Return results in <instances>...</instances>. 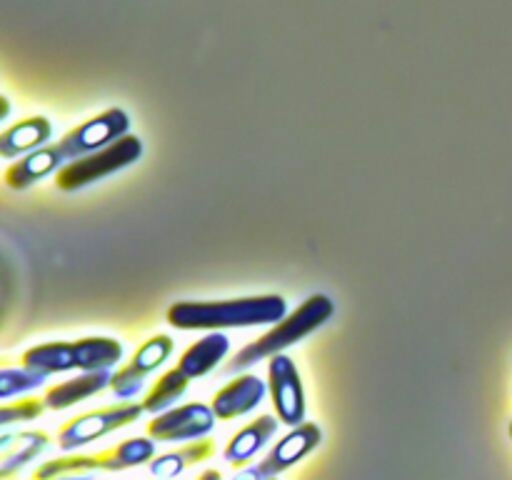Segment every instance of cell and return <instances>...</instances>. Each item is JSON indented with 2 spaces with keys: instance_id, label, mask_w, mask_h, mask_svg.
I'll list each match as a JSON object with an SVG mask.
<instances>
[{
  "instance_id": "1",
  "label": "cell",
  "mask_w": 512,
  "mask_h": 480,
  "mask_svg": "<svg viewBox=\"0 0 512 480\" xmlns=\"http://www.w3.org/2000/svg\"><path fill=\"white\" fill-rule=\"evenodd\" d=\"M288 315L283 295H250L233 300H183L168 308V323L178 330L253 328L280 323Z\"/></svg>"
},
{
  "instance_id": "2",
  "label": "cell",
  "mask_w": 512,
  "mask_h": 480,
  "mask_svg": "<svg viewBox=\"0 0 512 480\" xmlns=\"http://www.w3.org/2000/svg\"><path fill=\"white\" fill-rule=\"evenodd\" d=\"M333 310L335 305L328 295H310L303 305H298L293 313H288L280 323H275L268 333L255 338L253 343H248L245 348H240L238 355L225 365V373H240L243 368H250V365L260 363V360L283 353L285 348L295 345L298 340L308 338V335L315 333L320 325L328 323V320L333 318Z\"/></svg>"
},
{
  "instance_id": "3",
  "label": "cell",
  "mask_w": 512,
  "mask_h": 480,
  "mask_svg": "<svg viewBox=\"0 0 512 480\" xmlns=\"http://www.w3.org/2000/svg\"><path fill=\"white\" fill-rule=\"evenodd\" d=\"M123 358V345L115 338L93 335V338L70 340V343H45L28 348L23 353V368L40 370L45 375L65 373V370H110Z\"/></svg>"
},
{
  "instance_id": "4",
  "label": "cell",
  "mask_w": 512,
  "mask_h": 480,
  "mask_svg": "<svg viewBox=\"0 0 512 480\" xmlns=\"http://www.w3.org/2000/svg\"><path fill=\"white\" fill-rule=\"evenodd\" d=\"M155 458L153 438H128L108 450L90 455H68V458L45 460L33 473V480H58L63 475H80L90 470H128L150 463Z\"/></svg>"
},
{
  "instance_id": "5",
  "label": "cell",
  "mask_w": 512,
  "mask_h": 480,
  "mask_svg": "<svg viewBox=\"0 0 512 480\" xmlns=\"http://www.w3.org/2000/svg\"><path fill=\"white\" fill-rule=\"evenodd\" d=\"M143 155V140L135 135H123L120 140L110 143L108 148L98 150V153L83 155L78 160H70L68 165L55 173V188L63 193H73V190L85 188V185L95 183V180L113 175L118 170L128 168L135 160Z\"/></svg>"
},
{
  "instance_id": "6",
  "label": "cell",
  "mask_w": 512,
  "mask_h": 480,
  "mask_svg": "<svg viewBox=\"0 0 512 480\" xmlns=\"http://www.w3.org/2000/svg\"><path fill=\"white\" fill-rule=\"evenodd\" d=\"M145 413L143 403H118L108 405V408L90 410V413L78 415V418L68 420L58 433L60 450H75L80 445H88L93 440L103 438V435L113 433V430L133 425L140 415Z\"/></svg>"
},
{
  "instance_id": "7",
  "label": "cell",
  "mask_w": 512,
  "mask_h": 480,
  "mask_svg": "<svg viewBox=\"0 0 512 480\" xmlns=\"http://www.w3.org/2000/svg\"><path fill=\"white\" fill-rule=\"evenodd\" d=\"M128 128V113L120 108H110L105 110V113L80 123L78 128L70 130V133L60 140L58 148L60 153H63V158L70 163V160H78L83 158V155L98 153V150L108 148L110 143H115V140H120L123 135H128Z\"/></svg>"
},
{
  "instance_id": "8",
  "label": "cell",
  "mask_w": 512,
  "mask_h": 480,
  "mask_svg": "<svg viewBox=\"0 0 512 480\" xmlns=\"http://www.w3.org/2000/svg\"><path fill=\"white\" fill-rule=\"evenodd\" d=\"M268 390L275 415L283 425L298 428L305 420V388L298 368L285 353H278L268 363Z\"/></svg>"
},
{
  "instance_id": "9",
  "label": "cell",
  "mask_w": 512,
  "mask_h": 480,
  "mask_svg": "<svg viewBox=\"0 0 512 480\" xmlns=\"http://www.w3.org/2000/svg\"><path fill=\"white\" fill-rule=\"evenodd\" d=\"M215 413L205 403H188L155 415L148 423V435L155 443H178V440H200L215 428Z\"/></svg>"
},
{
  "instance_id": "10",
  "label": "cell",
  "mask_w": 512,
  "mask_h": 480,
  "mask_svg": "<svg viewBox=\"0 0 512 480\" xmlns=\"http://www.w3.org/2000/svg\"><path fill=\"white\" fill-rule=\"evenodd\" d=\"M173 348H175L173 338L165 333L153 335V338L145 340V343L135 350L133 358H130L123 368L113 373V380H110L113 393L123 400L135 398V395L140 393V388H143L145 378L170 358Z\"/></svg>"
},
{
  "instance_id": "11",
  "label": "cell",
  "mask_w": 512,
  "mask_h": 480,
  "mask_svg": "<svg viewBox=\"0 0 512 480\" xmlns=\"http://www.w3.org/2000/svg\"><path fill=\"white\" fill-rule=\"evenodd\" d=\"M320 443H323V430H320L318 425L315 423L298 425V428L290 430L288 435H283V438L273 445V450L260 460L258 470L265 475V478L273 480L275 475L285 473V470L293 468L295 463H300L305 455L313 453Z\"/></svg>"
},
{
  "instance_id": "12",
  "label": "cell",
  "mask_w": 512,
  "mask_h": 480,
  "mask_svg": "<svg viewBox=\"0 0 512 480\" xmlns=\"http://www.w3.org/2000/svg\"><path fill=\"white\" fill-rule=\"evenodd\" d=\"M265 393H268V383H265V380H260L258 375L253 373H240L238 378L230 380L228 385H223V388L213 395L210 408H213L218 420H235L240 418V415L258 408V405L263 403Z\"/></svg>"
},
{
  "instance_id": "13",
  "label": "cell",
  "mask_w": 512,
  "mask_h": 480,
  "mask_svg": "<svg viewBox=\"0 0 512 480\" xmlns=\"http://www.w3.org/2000/svg\"><path fill=\"white\" fill-rule=\"evenodd\" d=\"M63 165H68V160H65L63 153H60L58 143H50V145H45V148L33 150V153L23 155L20 160L10 163L8 168H5L3 180L8 188L25 190V188H30V185L38 183V180L58 173Z\"/></svg>"
},
{
  "instance_id": "14",
  "label": "cell",
  "mask_w": 512,
  "mask_h": 480,
  "mask_svg": "<svg viewBox=\"0 0 512 480\" xmlns=\"http://www.w3.org/2000/svg\"><path fill=\"white\" fill-rule=\"evenodd\" d=\"M50 445L45 430H23V433L0 435V480H10L18 470L33 463Z\"/></svg>"
},
{
  "instance_id": "15",
  "label": "cell",
  "mask_w": 512,
  "mask_h": 480,
  "mask_svg": "<svg viewBox=\"0 0 512 480\" xmlns=\"http://www.w3.org/2000/svg\"><path fill=\"white\" fill-rule=\"evenodd\" d=\"M280 420L275 415H260L253 423H248L245 428H240L238 433L230 438L228 448H225L223 458L228 460L230 468L240 470L260 453V450L268 445V440L278 433Z\"/></svg>"
},
{
  "instance_id": "16",
  "label": "cell",
  "mask_w": 512,
  "mask_h": 480,
  "mask_svg": "<svg viewBox=\"0 0 512 480\" xmlns=\"http://www.w3.org/2000/svg\"><path fill=\"white\" fill-rule=\"evenodd\" d=\"M50 135H53V125H50L48 118H43V115L25 118L0 133V155L8 160L18 158V155H28L33 150L45 148Z\"/></svg>"
},
{
  "instance_id": "17",
  "label": "cell",
  "mask_w": 512,
  "mask_h": 480,
  "mask_svg": "<svg viewBox=\"0 0 512 480\" xmlns=\"http://www.w3.org/2000/svg\"><path fill=\"white\" fill-rule=\"evenodd\" d=\"M228 350H230V338L225 333H220V330H215V333L205 335V338H200L198 343L190 345V348L180 355L175 368H180V373L188 375L190 380L203 378V375H208L210 370L218 368V363L220 360H225Z\"/></svg>"
},
{
  "instance_id": "18",
  "label": "cell",
  "mask_w": 512,
  "mask_h": 480,
  "mask_svg": "<svg viewBox=\"0 0 512 480\" xmlns=\"http://www.w3.org/2000/svg\"><path fill=\"white\" fill-rule=\"evenodd\" d=\"M213 455H215V440L200 438L195 440V443L183 445V448H175L170 450V453L158 455V458L150 460L148 468L155 480H173L178 478L180 473H185L188 468H193V465L203 463V460H210Z\"/></svg>"
},
{
  "instance_id": "19",
  "label": "cell",
  "mask_w": 512,
  "mask_h": 480,
  "mask_svg": "<svg viewBox=\"0 0 512 480\" xmlns=\"http://www.w3.org/2000/svg\"><path fill=\"white\" fill-rule=\"evenodd\" d=\"M110 380H113V373H110V370H93V373H83L78 375V378H70L65 380V383L53 385V388L45 390L43 398L50 410L73 408V405L80 403V400L90 398V395L108 388Z\"/></svg>"
},
{
  "instance_id": "20",
  "label": "cell",
  "mask_w": 512,
  "mask_h": 480,
  "mask_svg": "<svg viewBox=\"0 0 512 480\" xmlns=\"http://www.w3.org/2000/svg\"><path fill=\"white\" fill-rule=\"evenodd\" d=\"M188 383L190 378L185 373H180V368H173L168 370V373L160 375L143 400L145 413L160 415L165 413V410H170V405H173L175 400L183 398L185 390H188Z\"/></svg>"
},
{
  "instance_id": "21",
  "label": "cell",
  "mask_w": 512,
  "mask_h": 480,
  "mask_svg": "<svg viewBox=\"0 0 512 480\" xmlns=\"http://www.w3.org/2000/svg\"><path fill=\"white\" fill-rule=\"evenodd\" d=\"M48 380V375L30 368H3L0 370V398L10 400L13 395L25 393V390L40 388Z\"/></svg>"
},
{
  "instance_id": "22",
  "label": "cell",
  "mask_w": 512,
  "mask_h": 480,
  "mask_svg": "<svg viewBox=\"0 0 512 480\" xmlns=\"http://www.w3.org/2000/svg\"><path fill=\"white\" fill-rule=\"evenodd\" d=\"M45 408H48L45 398H23L15 400V403H5L0 408V425L28 423V420L40 418L45 413Z\"/></svg>"
},
{
  "instance_id": "23",
  "label": "cell",
  "mask_w": 512,
  "mask_h": 480,
  "mask_svg": "<svg viewBox=\"0 0 512 480\" xmlns=\"http://www.w3.org/2000/svg\"><path fill=\"white\" fill-rule=\"evenodd\" d=\"M233 480H268V478H265V475L258 470V465H255V468H245L243 473L235 475Z\"/></svg>"
},
{
  "instance_id": "24",
  "label": "cell",
  "mask_w": 512,
  "mask_h": 480,
  "mask_svg": "<svg viewBox=\"0 0 512 480\" xmlns=\"http://www.w3.org/2000/svg\"><path fill=\"white\" fill-rule=\"evenodd\" d=\"M195 480H223V475H220V470H205V473H200V478H195Z\"/></svg>"
},
{
  "instance_id": "25",
  "label": "cell",
  "mask_w": 512,
  "mask_h": 480,
  "mask_svg": "<svg viewBox=\"0 0 512 480\" xmlns=\"http://www.w3.org/2000/svg\"><path fill=\"white\" fill-rule=\"evenodd\" d=\"M58 480H95L93 475H63V478Z\"/></svg>"
},
{
  "instance_id": "26",
  "label": "cell",
  "mask_w": 512,
  "mask_h": 480,
  "mask_svg": "<svg viewBox=\"0 0 512 480\" xmlns=\"http://www.w3.org/2000/svg\"><path fill=\"white\" fill-rule=\"evenodd\" d=\"M510 438H512V423H510Z\"/></svg>"
}]
</instances>
